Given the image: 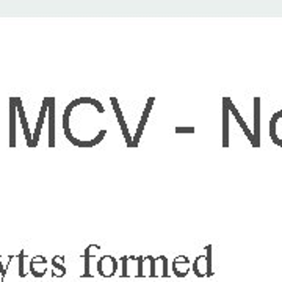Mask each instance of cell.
<instances>
[{
    "instance_id": "6da1fadb",
    "label": "cell",
    "mask_w": 282,
    "mask_h": 282,
    "mask_svg": "<svg viewBox=\"0 0 282 282\" xmlns=\"http://www.w3.org/2000/svg\"><path fill=\"white\" fill-rule=\"evenodd\" d=\"M46 99H47V119H49V148H55V145H57V124H55L57 100H55V97H46Z\"/></svg>"
},
{
    "instance_id": "7a4b0ae2",
    "label": "cell",
    "mask_w": 282,
    "mask_h": 282,
    "mask_svg": "<svg viewBox=\"0 0 282 282\" xmlns=\"http://www.w3.org/2000/svg\"><path fill=\"white\" fill-rule=\"evenodd\" d=\"M119 268V262L113 257V256H102L97 263H96V270L100 276L103 277H112L116 274Z\"/></svg>"
},
{
    "instance_id": "3957f363",
    "label": "cell",
    "mask_w": 282,
    "mask_h": 282,
    "mask_svg": "<svg viewBox=\"0 0 282 282\" xmlns=\"http://www.w3.org/2000/svg\"><path fill=\"white\" fill-rule=\"evenodd\" d=\"M154 102H155V97H149L146 105H145V110H143V115L139 118V122H138V127H136V132L133 135V141H132V148H136L141 136H143V132H145V127L148 124V119H149V115H151V110L154 107Z\"/></svg>"
},
{
    "instance_id": "277c9868",
    "label": "cell",
    "mask_w": 282,
    "mask_h": 282,
    "mask_svg": "<svg viewBox=\"0 0 282 282\" xmlns=\"http://www.w3.org/2000/svg\"><path fill=\"white\" fill-rule=\"evenodd\" d=\"M270 138L276 146L282 148V110L276 112L270 119Z\"/></svg>"
},
{
    "instance_id": "5b68a950",
    "label": "cell",
    "mask_w": 282,
    "mask_h": 282,
    "mask_svg": "<svg viewBox=\"0 0 282 282\" xmlns=\"http://www.w3.org/2000/svg\"><path fill=\"white\" fill-rule=\"evenodd\" d=\"M14 102H16V110H17V116H19V121H21V127L24 130L25 143H27L28 148H33V135H31L28 122H27V115H25V110H24L22 100H21V97H14Z\"/></svg>"
},
{
    "instance_id": "8992f818",
    "label": "cell",
    "mask_w": 282,
    "mask_h": 282,
    "mask_svg": "<svg viewBox=\"0 0 282 282\" xmlns=\"http://www.w3.org/2000/svg\"><path fill=\"white\" fill-rule=\"evenodd\" d=\"M110 102H112V105H113V110H115L116 119H118V122H119V129H121V132H122V135H124L126 143H127V148H132V141H133V138H132V135H130V130H129L127 124H126V119H124L122 110H121L119 103H118V99H116V97H110Z\"/></svg>"
},
{
    "instance_id": "52a82bcc",
    "label": "cell",
    "mask_w": 282,
    "mask_h": 282,
    "mask_svg": "<svg viewBox=\"0 0 282 282\" xmlns=\"http://www.w3.org/2000/svg\"><path fill=\"white\" fill-rule=\"evenodd\" d=\"M224 100H226V103H227V109H229V112H231V115L235 118V121L238 122V126H240V129L244 132V136L250 139V143L253 145V148H254V136H253V130L248 127V124L244 122V119L241 118V115L238 113V110H237V107L232 103V100H231V97H224Z\"/></svg>"
},
{
    "instance_id": "ba28073f",
    "label": "cell",
    "mask_w": 282,
    "mask_h": 282,
    "mask_svg": "<svg viewBox=\"0 0 282 282\" xmlns=\"http://www.w3.org/2000/svg\"><path fill=\"white\" fill-rule=\"evenodd\" d=\"M100 251L99 244H88L85 251H83V263H85V270L82 273V277H93V270H91V263L96 257V254Z\"/></svg>"
},
{
    "instance_id": "9c48e42d",
    "label": "cell",
    "mask_w": 282,
    "mask_h": 282,
    "mask_svg": "<svg viewBox=\"0 0 282 282\" xmlns=\"http://www.w3.org/2000/svg\"><path fill=\"white\" fill-rule=\"evenodd\" d=\"M30 273L34 277H43L47 273V259L44 256H34L30 259Z\"/></svg>"
},
{
    "instance_id": "30bf717a",
    "label": "cell",
    "mask_w": 282,
    "mask_h": 282,
    "mask_svg": "<svg viewBox=\"0 0 282 282\" xmlns=\"http://www.w3.org/2000/svg\"><path fill=\"white\" fill-rule=\"evenodd\" d=\"M171 267H172V273L175 276H178V277H185L188 274L190 268H191V263H190L187 256H179V257H175L172 260Z\"/></svg>"
},
{
    "instance_id": "8fae6325",
    "label": "cell",
    "mask_w": 282,
    "mask_h": 282,
    "mask_svg": "<svg viewBox=\"0 0 282 282\" xmlns=\"http://www.w3.org/2000/svg\"><path fill=\"white\" fill-rule=\"evenodd\" d=\"M260 97H254L253 103H254V130H253V136H254V148H260Z\"/></svg>"
},
{
    "instance_id": "7c38bea8",
    "label": "cell",
    "mask_w": 282,
    "mask_h": 282,
    "mask_svg": "<svg viewBox=\"0 0 282 282\" xmlns=\"http://www.w3.org/2000/svg\"><path fill=\"white\" fill-rule=\"evenodd\" d=\"M46 118H47V99L44 97L40 115H38V122H37V127H34V132H33V148H37L40 143V136H41V130H43V124H44Z\"/></svg>"
},
{
    "instance_id": "4fadbf2b",
    "label": "cell",
    "mask_w": 282,
    "mask_h": 282,
    "mask_svg": "<svg viewBox=\"0 0 282 282\" xmlns=\"http://www.w3.org/2000/svg\"><path fill=\"white\" fill-rule=\"evenodd\" d=\"M16 124H17V110L14 97L10 99V146L16 148Z\"/></svg>"
},
{
    "instance_id": "5bb4252c",
    "label": "cell",
    "mask_w": 282,
    "mask_h": 282,
    "mask_svg": "<svg viewBox=\"0 0 282 282\" xmlns=\"http://www.w3.org/2000/svg\"><path fill=\"white\" fill-rule=\"evenodd\" d=\"M193 268V273L198 276V277H210V271H208V265H207V256H198L196 260L193 262L191 265Z\"/></svg>"
},
{
    "instance_id": "9a60e30c",
    "label": "cell",
    "mask_w": 282,
    "mask_h": 282,
    "mask_svg": "<svg viewBox=\"0 0 282 282\" xmlns=\"http://www.w3.org/2000/svg\"><path fill=\"white\" fill-rule=\"evenodd\" d=\"M229 116L231 112L227 109V103L223 99V146L227 148L229 146Z\"/></svg>"
},
{
    "instance_id": "2e32d148",
    "label": "cell",
    "mask_w": 282,
    "mask_h": 282,
    "mask_svg": "<svg viewBox=\"0 0 282 282\" xmlns=\"http://www.w3.org/2000/svg\"><path fill=\"white\" fill-rule=\"evenodd\" d=\"M50 263H52V276L54 277H63L66 274V265H64L63 256H54Z\"/></svg>"
},
{
    "instance_id": "e0dca14e",
    "label": "cell",
    "mask_w": 282,
    "mask_h": 282,
    "mask_svg": "<svg viewBox=\"0 0 282 282\" xmlns=\"http://www.w3.org/2000/svg\"><path fill=\"white\" fill-rule=\"evenodd\" d=\"M16 259H17V263H19V267H17L19 276H21V277H25V276L30 273V259H27L24 250L19 253V256H16Z\"/></svg>"
},
{
    "instance_id": "ac0fdd59",
    "label": "cell",
    "mask_w": 282,
    "mask_h": 282,
    "mask_svg": "<svg viewBox=\"0 0 282 282\" xmlns=\"http://www.w3.org/2000/svg\"><path fill=\"white\" fill-rule=\"evenodd\" d=\"M155 270H157V276H163L168 277L169 276V260L166 259V256H160L155 257Z\"/></svg>"
},
{
    "instance_id": "d6986e66",
    "label": "cell",
    "mask_w": 282,
    "mask_h": 282,
    "mask_svg": "<svg viewBox=\"0 0 282 282\" xmlns=\"http://www.w3.org/2000/svg\"><path fill=\"white\" fill-rule=\"evenodd\" d=\"M136 276H139V277L145 276V257L143 256L136 257Z\"/></svg>"
},
{
    "instance_id": "ffe728a7",
    "label": "cell",
    "mask_w": 282,
    "mask_h": 282,
    "mask_svg": "<svg viewBox=\"0 0 282 282\" xmlns=\"http://www.w3.org/2000/svg\"><path fill=\"white\" fill-rule=\"evenodd\" d=\"M119 262H121V276L122 277L129 276V256H122Z\"/></svg>"
},
{
    "instance_id": "44dd1931",
    "label": "cell",
    "mask_w": 282,
    "mask_h": 282,
    "mask_svg": "<svg viewBox=\"0 0 282 282\" xmlns=\"http://www.w3.org/2000/svg\"><path fill=\"white\" fill-rule=\"evenodd\" d=\"M149 260H151V277H157V270H155V257L149 256Z\"/></svg>"
},
{
    "instance_id": "7402d4cb",
    "label": "cell",
    "mask_w": 282,
    "mask_h": 282,
    "mask_svg": "<svg viewBox=\"0 0 282 282\" xmlns=\"http://www.w3.org/2000/svg\"><path fill=\"white\" fill-rule=\"evenodd\" d=\"M175 132L178 133H195V129L193 127H178Z\"/></svg>"
}]
</instances>
